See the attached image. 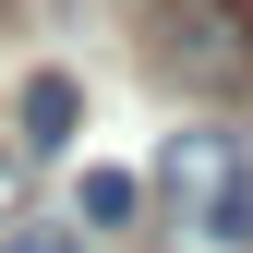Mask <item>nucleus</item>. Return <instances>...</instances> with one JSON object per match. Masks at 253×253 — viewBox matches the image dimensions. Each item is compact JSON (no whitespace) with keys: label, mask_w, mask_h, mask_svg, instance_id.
<instances>
[{"label":"nucleus","mask_w":253,"mask_h":253,"mask_svg":"<svg viewBox=\"0 0 253 253\" xmlns=\"http://www.w3.org/2000/svg\"><path fill=\"white\" fill-rule=\"evenodd\" d=\"M157 73L181 97H241L253 84V0H157Z\"/></svg>","instance_id":"obj_1"},{"label":"nucleus","mask_w":253,"mask_h":253,"mask_svg":"<svg viewBox=\"0 0 253 253\" xmlns=\"http://www.w3.org/2000/svg\"><path fill=\"white\" fill-rule=\"evenodd\" d=\"M169 205L193 217L217 253H241V241H253V181H241V157L217 145V133H181V145H169Z\"/></svg>","instance_id":"obj_2"},{"label":"nucleus","mask_w":253,"mask_h":253,"mask_svg":"<svg viewBox=\"0 0 253 253\" xmlns=\"http://www.w3.org/2000/svg\"><path fill=\"white\" fill-rule=\"evenodd\" d=\"M73 121H84L73 73H37V84H24V145H37V157H60V145H73Z\"/></svg>","instance_id":"obj_3"},{"label":"nucleus","mask_w":253,"mask_h":253,"mask_svg":"<svg viewBox=\"0 0 253 253\" xmlns=\"http://www.w3.org/2000/svg\"><path fill=\"white\" fill-rule=\"evenodd\" d=\"M84 217L121 229V217H133V169H84Z\"/></svg>","instance_id":"obj_4"},{"label":"nucleus","mask_w":253,"mask_h":253,"mask_svg":"<svg viewBox=\"0 0 253 253\" xmlns=\"http://www.w3.org/2000/svg\"><path fill=\"white\" fill-rule=\"evenodd\" d=\"M0 253H73V229H12Z\"/></svg>","instance_id":"obj_5"},{"label":"nucleus","mask_w":253,"mask_h":253,"mask_svg":"<svg viewBox=\"0 0 253 253\" xmlns=\"http://www.w3.org/2000/svg\"><path fill=\"white\" fill-rule=\"evenodd\" d=\"M0 193H12V157H0Z\"/></svg>","instance_id":"obj_6"}]
</instances>
